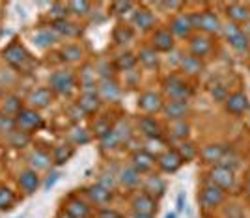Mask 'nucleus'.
<instances>
[{
  "mask_svg": "<svg viewBox=\"0 0 250 218\" xmlns=\"http://www.w3.org/2000/svg\"><path fill=\"white\" fill-rule=\"evenodd\" d=\"M4 58L10 65H13L15 69H21V71H26L32 65L30 54L26 52V49L21 43H11L10 47L4 51Z\"/></svg>",
  "mask_w": 250,
  "mask_h": 218,
  "instance_id": "f257e3e1",
  "label": "nucleus"
},
{
  "mask_svg": "<svg viewBox=\"0 0 250 218\" xmlns=\"http://www.w3.org/2000/svg\"><path fill=\"white\" fill-rule=\"evenodd\" d=\"M15 127H19L22 133H32L36 129H42L43 119L40 118V114L32 108H22L19 114L15 116Z\"/></svg>",
  "mask_w": 250,
  "mask_h": 218,
  "instance_id": "f03ea898",
  "label": "nucleus"
},
{
  "mask_svg": "<svg viewBox=\"0 0 250 218\" xmlns=\"http://www.w3.org/2000/svg\"><path fill=\"white\" fill-rule=\"evenodd\" d=\"M192 26L204 32H209V34L220 32L219 17L215 13H211V11H204V13H198V15H192Z\"/></svg>",
  "mask_w": 250,
  "mask_h": 218,
  "instance_id": "7ed1b4c3",
  "label": "nucleus"
},
{
  "mask_svg": "<svg viewBox=\"0 0 250 218\" xmlns=\"http://www.w3.org/2000/svg\"><path fill=\"white\" fill-rule=\"evenodd\" d=\"M51 88L58 94H71L75 88V77L71 71H56L51 77Z\"/></svg>",
  "mask_w": 250,
  "mask_h": 218,
  "instance_id": "20e7f679",
  "label": "nucleus"
},
{
  "mask_svg": "<svg viewBox=\"0 0 250 218\" xmlns=\"http://www.w3.org/2000/svg\"><path fill=\"white\" fill-rule=\"evenodd\" d=\"M222 199H224V190L219 187H215V185H208V187H204L202 190V196H200V201H202V205L206 209H213L220 205L222 203Z\"/></svg>",
  "mask_w": 250,
  "mask_h": 218,
  "instance_id": "39448f33",
  "label": "nucleus"
},
{
  "mask_svg": "<svg viewBox=\"0 0 250 218\" xmlns=\"http://www.w3.org/2000/svg\"><path fill=\"white\" fill-rule=\"evenodd\" d=\"M165 90L176 101H185L188 97V86L181 79H177V77H170L168 79L167 82H165Z\"/></svg>",
  "mask_w": 250,
  "mask_h": 218,
  "instance_id": "423d86ee",
  "label": "nucleus"
},
{
  "mask_svg": "<svg viewBox=\"0 0 250 218\" xmlns=\"http://www.w3.org/2000/svg\"><path fill=\"white\" fill-rule=\"evenodd\" d=\"M224 34H226V38H228L229 45H231L235 51H247V49H249V38L241 32V28L237 24H228Z\"/></svg>",
  "mask_w": 250,
  "mask_h": 218,
  "instance_id": "0eeeda50",
  "label": "nucleus"
},
{
  "mask_svg": "<svg viewBox=\"0 0 250 218\" xmlns=\"http://www.w3.org/2000/svg\"><path fill=\"white\" fill-rule=\"evenodd\" d=\"M211 181L215 187L226 190L233 185V170L226 166H215L211 172Z\"/></svg>",
  "mask_w": 250,
  "mask_h": 218,
  "instance_id": "6e6552de",
  "label": "nucleus"
},
{
  "mask_svg": "<svg viewBox=\"0 0 250 218\" xmlns=\"http://www.w3.org/2000/svg\"><path fill=\"white\" fill-rule=\"evenodd\" d=\"M138 106L147 112V114H155L159 110H163V99H161V95L159 94H153V92H146L144 95H140V99H138Z\"/></svg>",
  "mask_w": 250,
  "mask_h": 218,
  "instance_id": "1a4fd4ad",
  "label": "nucleus"
},
{
  "mask_svg": "<svg viewBox=\"0 0 250 218\" xmlns=\"http://www.w3.org/2000/svg\"><path fill=\"white\" fill-rule=\"evenodd\" d=\"M192 28L194 26H192V17L190 15H177L170 24L172 36H179V38H187Z\"/></svg>",
  "mask_w": 250,
  "mask_h": 218,
  "instance_id": "9d476101",
  "label": "nucleus"
},
{
  "mask_svg": "<svg viewBox=\"0 0 250 218\" xmlns=\"http://www.w3.org/2000/svg\"><path fill=\"white\" fill-rule=\"evenodd\" d=\"M159 166L163 172H168V174H172V172H176L181 168L183 164V160H181V157L177 155V151H165L163 155L159 157Z\"/></svg>",
  "mask_w": 250,
  "mask_h": 218,
  "instance_id": "9b49d317",
  "label": "nucleus"
},
{
  "mask_svg": "<svg viewBox=\"0 0 250 218\" xmlns=\"http://www.w3.org/2000/svg\"><path fill=\"white\" fill-rule=\"evenodd\" d=\"M249 108V97L243 94V92H237V94H231L226 99V110L231 112V114H243L245 110Z\"/></svg>",
  "mask_w": 250,
  "mask_h": 218,
  "instance_id": "f8f14e48",
  "label": "nucleus"
},
{
  "mask_svg": "<svg viewBox=\"0 0 250 218\" xmlns=\"http://www.w3.org/2000/svg\"><path fill=\"white\" fill-rule=\"evenodd\" d=\"M77 106L83 110L84 114H94L101 106V99H99V95L95 94V92H86V94L81 95Z\"/></svg>",
  "mask_w": 250,
  "mask_h": 218,
  "instance_id": "ddd939ff",
  "label": "nucleus"
},
{
  "mask_svg": "<svg viewBox=\"0 0 250 218\" xmlns=\"http://www.w3.org/2000/svg\"><path fill=\"white\" fill-rule=\"evenodd\" d=\"M213 49V43L209 38L206 36H196V38H192V41H190V52H192V56L194 58H204V56H208L209 52Z\"/></svg>",
  "mask_w": 250,
  "mask_h": 218,
  "instance_id": "4468645a",
  "label": "nucleus"
},
{
  "mask_svg": "<svg viewBox=\"0 0 250 218\" xmlns=\"http://www.w3.org/2000/svg\"><path fill=\"white\" fill-rule=\"evenodd\" d=\"M133 209H135V215H153L157 209L155 199L147 194H142V196L135 198L133 201Z\"/></svg>",
  "mask_w": 250,
  "mask_h": 218,
  "instance_id": "2eb2a0df",
  "label": "nucleus"
},
{
  "mask_svg": "<svg viewBox=\"0 0 250 218\" xmlns=\"http://www.w3.org/2000/svg\"><path fill=\"white\" fill-rule=\"evenodd\" d=\"M163 110H165V114H167L170 119L179 121V119L188 112V106L185 101H176V99H172L170 103H167L163 106Z\"/></svg>",
  "mask_w": 250,
  "mask_h": 218,
  "instance_id": "dca6fc26",
  "label": "nucleus"
},
{
  "mask_svg": "<svg viewBox=\"0 0 250 218\" xmlns=\"http://www.w3.org/2000/svg\"><path fill=\"white\" fill-rule=\"evenodd\" d=\"M155 164V159L149 155L147 151H136L133 155V168H135L138 174L142 172H149Z\"/></svg>",
  "mask_w": 250,
  "mask_h": 218,
  "instance_id": "f3484780",
  "label": "nucleus"
},
{
  "mask_svg": "<svg viewBox=\"0 0 250 218\" xmlns=\"http://www.w3.org/2000/svg\"><path fill=\"white\" fill-rule=\"evenodd\" d=\"M153 45H155L157 51H172V47H174V36H172V32L170 30H159L155 32V36H153Z\"/></svg>",
  "mask_w": 250,
  "mask_h": 218,
  "instance_id": "a211bd4d",
  "label": "nucleus"
},
{
  "mask_svg": "<svg viewBox=\"0 0 250 218\" xmlns=\"http://www.w3.org/2000/svg\"><path fill=\"white\" fill-rule=\"evenodd\" d=\"M38 185H40V177H38V174L34 170H26V172H22L21 176H19V187L24 192H28V194H32L38 188Z\"/></svg>",
  "mask_w": 250,
  "mask_h": 218,
  "instance_id": "6ab92c4d",
  "label": "nucleus"
},
{
  "mask_svg": "<svg viewBox=\"0 0 250 218\" xmlns=\"http://www.w3.org/2000/svg\"><path fill=\"white\" fill-rule=\"evenodd\" d=\"M30 104L32 106H36V108H45V106H49L52 103V92L49 88H40V90H36L34 94L30 95Z\"/></svg>",
  "mask_w": 250,
  "mask_h": 218,
  "instance_id": "aec40b11",
  "label": "nucleus"
},
{
  "mask_svg": "<svg viewBox=\"0 0 250 218\" xmlns=\"http://www.w3.org/2000/svg\"><path fill=\"white\" fill-rule=\"evenodd\" d=\"M99 90H101V97L106 99V101H110V103L118 101V97H120V88H118V84L112 79H103Z\"/></svg>",
  "mask_w": 250,
  "mask_h": 218,
  "instance_id": "412c9836",
  "label": "nucleus"
},
{
  "mask_svg": "<svg viewBox=\"0 0 250 218\" xmlns=\"http://www.w3.org/2000/svg\"><path fill=\"white\" fill-rule=\"evenodd\" d=\"M133 22H135L140 30H149V28L155 24V17H153V13H151V11L138 10L135 15H133Z\"/></svg>",
  "mask_w": 250,
  "mask_h": 218,
  "instance_id": "4be33fe9",
  "label": "nucleus"
},
{
  "mask_svg": "<svg viewBox=\"0 0 250 218\" xmlns=\"http://www.w3.org/2000/svg\"><path fill=\"white\" fill-rule=\"evenodd\" d=\"M65 213L73 218H86L90 215V207L84 201H81V199H71L65 205Z\"/></svg>",
  "mask_w": 250,
  "mask_h": 218,
  "instance_id": "5701e85b",
  "label": "nucleus"
},
{
  "mask_svg": "<svg viewBox=\"0 0 250 218\" xmlns=\"http://www.w3.org/2000/svg\"><path fill=\"white\" fill-rule=\"evenodd\" d=\"M226 13H228L229 19L233 21V24H237V22H245V21H249L250 19L249 8H245V6H241V4H231V6H228Z\"/></svg>",
  "mask_w": 250,
  "mask_h": 218,
  "instance_id": "b1692460",
  "label": "nucleus"
},
{
  "mask_svg": "<svg viewBox=\"0 0 250 218\" xmlns=\"http://www.w3.org/2000/svg\"><path fill=\"white\" fill-rule=\"evenodd\" d=\"M224 153H226V149H224L222 145H208V147L202 149V159H204L206 162L215 164V162H220V160H222Z\"/></svg>",
  "mask_w": 250,
  "mask_h": 218,
  "instance_id": "393cba45",
  "label": "nucleus"
},
{
  "mask_svg": "<svg viewBox=\"0 0 250 218\" xmlns=\"http://www.w3.org/2000/svg\"><path fill=\"white\" fill-rule=\"evenodd\" d=\"M88 196L94 199L95 203H106V201H110V188L104 187V185H94V187L88 188Z\"/></svg>",
  "mask_w": 250,
  "mask_h": 218,
  "instance_id": "a878e982",
  "label": "nucleus"
},
{
  "mask_svg": "<svg viewBox=\"0 0 250 218\" xmlns=\"http://www.w3.org/2000/svg\"><path fill=\"white\" fill-rule=\"evenodd\" d=\"M140 129H142V133L147 138H159L161 136V127H159V123H157L153 118H144L140 121Z\"/></svg>",
  "mask_w": 250,
  "mask_h": 218,
  "instance_id": "bb28decb",
  "label": "nucleus"
},
{
  "mask_svg": "<svg viewBox=\"0 0 250 218\" xmlns=\"http://www.w3.org/2000/svg\"><path fill=\"white\" fill-rule=\"evenodd\" d=\"M52 26H54V32H58V34H63V36H79V28L71 24L69 21H65V19H60V21H54L52 22Z\"/></svg>",
  "mask_w": 250,
  "mask_h": 218,
  "instance_id": "cd10ccee",
  "label": "nucleus"
},
{
  "mask_svg": "<svg viewBox=\"0 0 250 218\" xmlns=\"http://www.w3.org/2000/svg\"><path fill=\"white\" fill-rule=\"evenodd\" d=\"M30 162L36 170H45L51 164V157L47 155L45 151H34L30 155Z\"/></svg>",
  "mask_w": 250,
  "mask_h": 218,
  "instance_id": "c85d7f7f",
  "label": "nucleus"
},
{
  "mask_svg": "<svg viewBox=\"0 0 250 218\" xmlns=\"http://www.w3.org/2000/svg\"><path fill=\"white\" fill-rule=\"evenodd\" d=\"M181 67L183 71L188 73V75H196V73L202 71V60L200 58H194V56H187L181 60Z\"/></svg>",
  "mask_w": 250,
  "mask_h": 218,
  "instance_id": "c756f323",
  "label": "nucleus"
},
{
  "mask_svg": "<svg viewBox=\"0 0 250 218\" xmlns=\"http://www.w3.org/2000/svg\"><path fill=\"white\" fill-rule=\"evenodd\" d=\"M122 140H124V138H122V135L118 133V129H116V127L114 129H110V131L101 138V142H103V145L106 147V149H114L116 145L120 144Z\"/></svg>",
  "mask_w": 250,
  "mask_h": 218,
  "instance_id": "7c9ffc66",
  "label": "nucleus"
},
{
  "mask_svg": "<svg viewBox=\"0 0 250 218\" xmlns=\"http://www.w3.org/2000/svg\"><path fill=\"white\" fill-rule=\"evenodd\" d=\"M176 151H177V155L181 157V160H183V162H185V160H192V159L196 157V153H198V151H196V147H194L192 144H188V142L179 144Z\"/></svg>",
  "mask_w": 250,
  "mask_h": 218,
  "instance_id": "2f4dec72",
  "label": "nucleus"
},
{
  "mask_svg": "<svg viewBox=\"0 0 250 218\" xmlns=\"http://www.w3.org/2000/svg\"><path fill=\"white\" fill-rule=\"evenodd\" d=\"M138 181H140V174L135 168H125L122 172V183L125 187H135V185H138Z\"/></svg>",
  "mask_w": 250,
  "mask_h": 218,
  "instance_id": "473e14b6",
  "label": "nucleus"
},
{
  "mask_svg": "<svg viewBox=\"0 0 250 218\" xmlns=\"http://www.w3.org/2000/svg\"><path fill=\"white\" fill-rule=\"evenodd\" d=\"M34 41H36L38 47H49L52 43H56V34L51 30H43V32H40V34H36Z\"/></svg>",
  "mask_w": 250,
  "mask_h": 218,
  "instance_id": "72a5a7b5",
  "label": "nucleus"
},
{
  "mask_svg": "<svg viewBox=\"0 0 250 218\" xmlns=\"http://www.w3.org/2000/svg\"><path fill=\"white\" fill-rule=\"evenodd\" d=\"M63 60H69V62H77L83 58V49L77 47V45H65L62 49Z\"/></svg>",
  "mask_w": 250,
  "mask_h": 218,
  "instance_id": "f704fd0d",
  "label": "nucleus"
},
{
  "mask_svg": "<svg viewBox=\"0 0 250 218\" xmlns=\"http://www.w3.org/2000/svg\"><path fill=\"white\" fill-rule=\"evenodd\" d=\"M13 203H15V194L11 192L10 188H0V209L8 211V209L13 207Z\"/></svg>",
  "mask_w": 250,
  "mask_h": 218,
  "instance_id": "c9c22d12",
  "label": "nucleus"
},
{
  "mask_svg": "<svg viewBox=\"0 0 250 218\" xmlns=\"http://www.w3.org/2000/svg\"><path fill=\"white\" fill-rule=\"evenodd\" d=\"M138 58H140V62L144 63L146 67H157V63H159L155 49H144V51H140Z\"/></svg>",
  "mask_w": 250,
  "mask_h": 218,
  "instance_id": "e433bc0d",
  "label": "nucleus"
},
{
  "mask_svg": "<svg viewBox=\"0 0 250 218\" xmlns=\"http://www.w3.org/2000/svg\"><path fill=\"white\" fill-rule=\"evenodd\" d=\"M146 192H147V196H151V198H153V194L161 196V194L165 192V183H163L159 177H151L146 185Z\"/></svg>",
  "mask_w": 250,
  "mask_h": 218,
  "instance_id": "4c0bfd02",
  "label": "nucleus"
},
{
  "mask_svg": "<svg viewBox=\"0 0 250 218\" xmlns=\"http://www.w3.org/2000/svg\"><path fill=\"white\" fill-rule=\"evenodd\" d=\"M73 155V149L71 147H65V145H60V147H56L54 149V162L56 164H63V162H67L69 160V157Z\"/></svg>",
  "mask_w": 250,
  "mask_h": 218,
  "instance_id": "58836bf2",
  "label": "nucleus"
},
{
  "mask_svg": "<svg viewBox=\"0 0 250 218\" xmlns=\"http://www.w3.org/2000/svg\"><path fill=\"white\" fill-rule=\"evenodd\" d=\"M187 135H188V125L185 123V121L179 119V121H176V123L172 125V136H174V138H179V140H181V138H185Z\"/></svg>",
  "mask_w": 250,
  "mask_h": 218,
  "instance_id": "ea45409f",
  "label": "nucleus"
},
{
  "mask_svg": "<svg viewBox=\"0 0 250 218\" xmlns=\"http://www.w3.org/2000/svg\"><path fill=\"white\" fill-rule=\"evenodd\" d=\"M136 63V58L133 56V54H122L120 58H118V62H116V65L120 67V69H131L133 65Z\"/></svg>",
  "mask_w": 250,
  "mask_h": 218,
  "instance_id": "a19ab883",
  "label": "nucleus"
},
{
  "mask_svg": "<svg viewBox=\"0 0 250 218\" xmlns=\"http://www.w3.org/2000/svg\"><path fill=\"white\" fill-rule=\"evenodd\" d=\"M133 38V32L129 30L127 26H118L114 32V40L118 43H125V41H129Z\"/></svg>",
  "mask_w": 250,
  "mask_h": 218,
  "instance_id": "79ce46f5",
  "label": "nucleus"
},
{
  "mask_svg": "<svg viewBox=\"0 0 250 218\" xmlns=\"http://www.w3.org/2000/svg\"><path fill=\"white\" fill-rule=\"evenodd\" d=\"M69 10L77 13V15H86L88 10H90V4L88 2H84V0H75V2H69Z\"/></svg>",
  "mask_w": 250,
  "mask_h": 218,
  "instance_id": "37998d69",
  "label": "nucleus"
},
{
  "mask_svg": "<svg viewBox=\"0 0 250 218\" xmlns=\"http://www.w3.org/2000/svg\"><path fill=\"white\" fill-rule=\"evenodd\" d=\"M71 138H73L75 144H88L90 142V135H88V131H84V129H73V133H71Z\"/></svg>",
  "mask_w": 250,
  "mask_h": 218,
  "instance_id": "c03bdc74",
  "label": "nucleus"
},
{
  "mask_svg": "<svg viewBox=\"0 0 250 218\" xmlns=\"http://www.w3.org/2000/svg\"><path fill=\"white\" fill-rule=\"evenodd\" d=\"M4 108H6V112H10V114H15V116H17L22 110L21 103H19V99H17V97H10V99L6 101V106H4Z\"/></svg>",
  "mask_w": 250,
  "mask_h": 218,
  "instance_id": "a18cd8bd",
  "label": "nucleus"
},
{
  "mask_svg": "<svg viewBox=\"0 0 250 218\" xmlns=\"http://www.w3.org/2000/svg\"><path fill=\"white\" fill-rule=\"evenodd\" d=\"M110 129H112V127L108 125V121H106L104 118H103V119H99V121H97V123L94 125V131L97 133V135H99V138H103V136L106 135V133H108Z\"/></svg>",
  "mask_w": 250,
  "mask_h": 218,
  "instance_id": "49530a36",
  "label": "nucleus"
},
{
  "mask_svg": "<svg viewBox=\"0 0 250 218\" xmlns=\"http://www.w3.org/2000/svg\"><path fill=\"white\" fill-rule=\"evenodd\" d=\"M131 8H133L131 2H114L112 4V13L114 15H124L125 11H129Z\"/></svg>",
  "mask_w": 250,
  "mask_h": 218,
  "instance_id": "de8ad7c7",
  "label": "nucleus"
},
{
  "mask_svg": "<svg viewBox=\"0 0 250 218\" xmlns=\"http://www.w3.org/2000/svg\"><path fill=\"white\" fill-rule=\"evenodd\" d=\"M11 142L17 147H22V145L28 144V136H26V133H11Z\"/></svg>",
  "mask_w": 250,
  "mask_h": 218,
  "instance_id": "09e8293b",
  "label": "nucleus"
},
{
  "mask_svg": "<svg viewBox=\"0 0 250 218\" xmlns=\"http://www.w3.org/2000/svg\"><path fill=\"white\" fill-rule=\"evenodd\" d=\"M15 127V119H10V118H0V129L4 131V129H8L11 133V129Z\"/></svg>",
  "mask_w": 250,
  "mask_h": 218,
  "instance_id": "8fccbe9b",
  "label": "nucleus"
},
{
  "mask_svg": "<svg viewBox=\"0 0 250 218\" xmlns=\"http://www.w3.org/2000/svg\"><path fill=\"white\" fill-rule=\"evenodd\" d=\"M90 65H86L84 67V73H83V84H86V86H92V75H90Z\"/></svg>",
  "mask_w": 250,
  "mask_h": 218,
  "instance_id": "3c124183",
  "label": "nucleus"
},
{
  "mask_svg": "<svg viewBox=\"0 0 250 218\" xmlns=\"http://www.w3.org/2000/svg\"><path fill=\"white\" fill-rule=\"evenodd\" d=\"M183 209H185V194L179 192V196H177V211H183Z\"/></svg>",
  "mask_w": 250,
  "mask_h": 218,
  "instance_id": "603ef678",
  "label": "nucleus"
},
{
  "mask_svg": "<svg viewBox=\"0 0 250 218\" xmlns=\"http://www.w3.org/2000/svg\"><path fill=\"white\" fill-rule=\"evenodd\" d=\"M58 174H52L51 177H49V179H47V183H45V188H51L52 185H54V183H56V181H58Z\"/></svg>",
  "mask_w": 250,
  "mask_h": 218,
  "instance_id": "864d4df0",
  "label": "nucleus"
},
{
  "mask_svg": "<svg viewBox=\"0 0 250 218\" xmlns=\"http://www.w3.org/2000/svg\"><path fill=\"white\" fill-rule=\"evenodd\" d=\"M161 6H163V8H168V10H174V8H179L181 4H179V2H161Z\"/></svg>",
  "mask_w": 250,
  "mask_h": 218,
  "instance_id": "5fc2aeb1",
  "label": "nucleus"
},
{
  "mask_svg": "<svg viewBox=\"0 0 250 218\" xmlns=\"http://www.w3.org/2000/svg\"><path fill=\"white\" fill-rule=\"evenodd\" d=\"M213 97L224 99V88H222V86H217V92H213Z\"/></svg>",
  "mask_w": 250,
  "mask_h": 218,
  "instance_id": "6e6d98bb",
  "label": "nucleus"
},
{
  "mask_svg": "<svg viewBox=\"0 0 250 218\" xmlns=\"http://www.w3.org/2000/svg\"><path fill=\"white\" fill-rule=\"evenodd\" d=\"M58 218H73V217H69V215L63 211V213H60V215H58Z\"/></svg>",
  "mask_w": 250,
  "mask_h": 218,
  "instance_id": "4d7b16f0",
  "label": "nucleus"
},
{
  "mask_svg": "<svg viewBox=\"0 0 250 218\" xmlns=\"http://www.w3.org/2000/svg\"><path fill=\"white\" fill-rule=\"evenodd\" d=\"M135 218H153L151 215H135Z\"/></svg>",
  "mask_w": 250,
  "mask_h": 218,
  "instance_id": "13d9d810",
  "label": "nucleus"
},
{
  "mask_svg": "<svg viewBox=\"0 0 250 218\" xmlns=\"http://www.w3.org/2000/svg\"><path fill=\"white\" fill-rule=\"evenodd\" d=\"M165 218H177V215H176V213H168V215Z\"/></svg>",
  "mask_w": 250,
  "mask_h": 218,
  "instance_id": "bf43d9fd",
  "label": "nucleus"
},
{
  "mask_svg": "<svg viewBox=\"0 0 250 218\" xmlns=\"http://www.w3.org/2000/svg\"><path fill=\"white\" fill-rule=\"evenodd\" d=\"M249 196H250V179H249Z\"/></svg>",
  "mask_w": 250,
  "mask_h": 218,
  "instance_id": "052dcab7",
  "label": "nucleus"
},
{
  "mask_svg": "<svg viewBox=\"0 0 250 218\" xmlns=\"http://www.w3.org/2000/svg\"><path fill=\"white\" fill-rule=\"evenodd\" d=\"M17 218H21V217H17Z\"/></svg>",
  "mask_w": 250,
  "mask_h": 218,
  "instance_id": "680f3d73",
  "label": "nucleus"
},
{
  "mask_svg": "<svg viewBox=\"0 0 250 218\" xmlns=\"http://www.w3.org/2000/svg\"><path fill=\"white\" fill-rule=\"evenodd\" d=\"M120 218H124V217H120Z\"/></svg>",
  "mask_w": 250,
  "mask_h": 218,
  "instance_id": "e2e57ef3",
  "label": "nucleus"
}]
</instances>
